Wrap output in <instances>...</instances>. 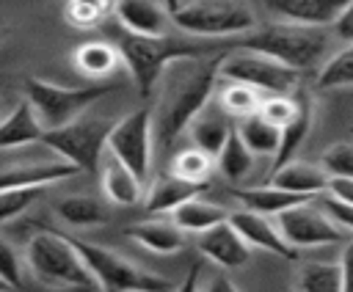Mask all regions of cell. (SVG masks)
<instances>
[{
    "instance_id": "cell-1",
    "label": "cell",
    "mask_w": 353,
    "mask_h": 292,
    "mask_svg": "<svg viewBox=\"0 0 353 292\" xmlns=\"http://www.w3.org/2000/svg\"><path fill=\"white\" fill-rule=\"evenodd\" d=\"M221 55L210 58H188L168 66L163 74L165 85L154 110V140L160 146H168L179 138L182 129L190 127V121L207 107L215 83L221 77Z\"/></svg>"
},
{
    "instance_id": "cell-2",
    "label": "cell",
    "mask_w": 353,
    "mask_h": 292,
    "mask_svg": "<svg viewBox=\"0 0 353 292\" xmlns=\"http://www.w3.org/2000/svg\"><path fill=\"white\" fill-rule=\"evenodd\" d=\"M116 47L141 96H149L154 91V85L163 80L171 63L188 61V58L221 55V47L212 41H204L196 36H168V33L165 36H135L124 30Z\"/></svg>"
},
{
    "instance_id": "cell-3",
    "label": "cell",
    "mask_w": 353,
    "mask_h": 292,
    "mask_svg": "<svg viewBox=\"0 0 353 292\" xmlns=\"http://www.w3.org/2000/svg\"><path fill=\"white\" fill-rule=\"evenodd\" d=\"M234 44L243 50L262 52L295 72H303V69H312L314 63H320V58L328 50V36L323 33V28L273 22V25H262V28H254V30L237 36Z\"/></svg>"
},
{
    "instance_id": "cell-4",
    "label": "cell",
    "mask_w": 353,
    "mask_h": 292,
    "mask_svg": "<svg viewBox=\"0 0 353 292\" xmlns=\"http://www.w3.org/2000/svg\"><path fill=\"white\" fill-rule=\"evenodd\" d=\"M25 262L30 273L52 289H69V286H88L91 270L85 267L80 251L74 248L72 237H63L61 231H39L28 240Z\"/></svg>"
},
{
    "instance_id": "cell-5",
    "label": "cell",
    "mask_w": 353,
    "mask_h": 292,
    "mask_svg": "<svg viewBox=\"0 0 353 292\" xmlns=\"http://www.w3.org/2000/svg\"><path fill=\"white\" fill-rule=\"evenodd\" d=\"M74 248L80 251L85 267L91 270L94 284L99 286V292H174L171 281L163 275H154L127 259H121L116 251L72 237Z\"/></svg>"
},
{
    "instance_id": "cell-6",
    "label": "cell",
    "mask_w": 353,
    "mask_h": 292,
    "mask_svg": "<svg viewBox=\"0 0 353 292\" xmlns=\"http://www.w3.org/2000/svg\"><path fill=\"white\" fill-rule=\"evenodd\" d=\"M171 22L196 39L243 36L256 28L254 11L243 0H190L171 14Z\"/></svg>"
},
{
    "instance_id": "cell-7",
    "label": "cell",
    "mask_w": 353,
    "mask_h": 292,
    "mask_svg": "<svg viewBox=\"0 0 353 292\" xmlns=\"http://www.w3.org/2000/svg\"><path fill=\"white\" fill-rule=\"evenodd\" d=\"M108 94L110 85H58L41 77H30L25 85V99L33 105L44 132L77 121L83 110H88L97 99Z\"/></svg>"
},
{
    "instance_id": "cell-8",
    "label": "cell",
    "mask_w": 353,
    "mask_h": 292,
    "mask_svg": "<svg viewBox=\"0 0 353 292\" xmlns=\"http://www.w3.org/2000/svg\"><path fill=\"white\" fill-rule=\"evenodd\" d=\"M110 129H113V124L105 118H77L66 127L47 129L41 143L50 146L61 160L77 165L80 171L94 174L102 165V154L108 149Z\"/></svg>"
},
{
    "instance_id": "cell-9",
    "label": "cell",
    "mask_w": 353,
    "mask_h": 292,
    "mask_svg": "<svg viewBox=\"0 0 353 292\" xmlns=\"http://www.w3.org/2000/svg\"><path fill=\"white\" fill-rule=\"evenodd\" d=\"M221 77L229 83H245L259 94H292L298 88L301 72L262 55L254 50L226 52L221 61Z\"/></svg>"
},
{
    "instance_id": "cell-10",
    "label": "cell",
    "mask_w": 353,
    "mask_h": 292,
    "mask_svg": "<svg viewBox=\"0 0 353 292\" xmlns=\"http://www.w3.org/2000/svg\"><path fill=\"white\" fill-rule=\"evenodd\" d=\"M152 138H154V124L149 105L119 118L108 138V152L119 157L143 185L149 179V165H152Z\"/></svg>"
},
{
    "instance_id": "cell-11",
    "label": "cell",
    "mask_w": 353,
    "mask_h": 292,
    "mask_svg": "<svg viewBox=\"0 0 353 292\" xmlns=\"http://www.w3.org/2000/svg\"><path fill=\"white\" fill-rule=\"evenodd\" d=\"M284 240L292 248H317V245H336L345 240V229L323 209V204L303 201L276 218Z\"/></svg>"
},
{
    "instance_id": "cell-12",
    "label": "cell",
    "mask_w": 353,
    "mask_h": 292,
    "mask_svg": "<svg viewBox=\"0 0 353 292\" xmlns=\"http://www.w3.org/2000/svg\"><path fill=\"white\" fill-rule=\"evenodd\" d=\"M229 220L251 248H262V251L276 253L281 259H298V248H292L284 240L279 223H273L268 215H259V212H251V209H240V212H232Z\"/></svg>"
},
{
    "instance_id": "cell-13",
    "label": "cell",
    "mask_w": 353,
    "mask_h": 292,
    "mask_svg": "<svg viewBox=\"0 0 353 292\" xmlns=\"http://www.w3.org/2000/svg\"><path fill=\"white\" fill-rule=\"evenodd\" d=\"M201 256H207L210 262L221 264V267H243L248 259H251V245L243 240V234L232 226V220H223L207 231L199 234L196 240Z\"/></svg>"
},
{
    "instance_id": "cell-14",
    "label": "cell",
    "mask_w": 353,
    "mask_h": 292,
    "mask_svg": "<svg viewBox=\"0 0 353 292\" xmlns=\"http://www.w3.org/2000/svg\"><path fill=\"white\" fill-rule=\"evenodd\" d=\"M268 11L303 28H328L339 19L347 0H265Z\"/></svg>"
},
{
    "instance_id": "cell-15",
    "label": "cell",
    "mask_w": 353,
    "mask_h": 292,
    "mask_svg": "<svg viewBox=\"0 0 353 292\" xmlns=\"http://www.w3.org/2000/svg\"><path fill=\"white\" fill-rule=\"evenodd\" d=\"M119 25L135 36H165L171 14L154 0H116L113 8Z\"/></svg>"
},
{
    "instance_id": "cell-16",
    "label": "cell",
    "mask_w": 353,
    "mask_h": 292,
    "mask_svg": "<svg viewBox=\"0 0 353 292\" xmlns=\"http://www.w3.org/2000/svg\"><path fill=\"white\" fill-rule=\"evenodd\" d=\"M80 174L77 165L58 160V163H30V165H14L0 171V190H25V187H47L63 179H72Z\"/></svg>"
},
{
    "instance_id": "cell-17",
    "label": "cell",
    "mask_w": 353,
    "mask_h": 292,
    "mask_svg": "<svg viewBox=\"0 0 353 292\" xmlns=\"http://www.w3.org/2000/svg\"><path fill=\"white\" fill-rule=\"evenodd\" d=\"M99 171H102V190H105V196H108L113 204H119V207H132V204L141 201V196H143V182H141L119 157H113V154L108 152V154L102 157Z\"/></svg>"
},
{
    "instance_id": "cell-18",
    "label": "cell",
    "mask_w": 353,
    "mask_h": 292,
    "mask_svg": "<svg viewBox=\"0 0 353 292\" xmlns=\"http://www.w3.org/2000/svg\"><path fill=\"white\" fill-rule=\"evenodd\" d=\"M328 174L323 171V165H312L303 160H290L287 165L276 168L270 176V185L281 187V190H292L301 196H320L328 190Z\"/></svg>"
},
{
    "instance_id": "cell-19",
    "label": "cell",
    "mask_w": 353,
    "mask_h": 292,
    "mask_svg": "<svg viewBox=\"0 0 353 292\" xmlns=\"http://www.w3.org/2000/svg\"><path fill=\"white\" fill-rule=\"evenodd\" d=\"M234 198L243 204V209H251V212H259V215H268V218H279L281 212H287V209H292L303 201H312V196L281 190L276 185L243 187V190H234Z\"/></svg>"
},
{
    "instance_id": "cell-20",
    "label": "cell",
    "mask_w": 353,
    "mask_h": 292,
    "mask_svg": "<svg viewBox=\"0 0 353 292\" xmlns=\"http://www.w3.org/2000/svg\"><path fill=\"white\" fill-rule=\"evenodd\" d=\"M41 138H44V127L28 99L19 102L6 118H0V149L41 143Z\"/></svg>"
},
{
    "instance_id": "cell-21",
    "label": "cell",
    "mask_w": 353,
    "mask_h": 292,
    "mask_svg": "<svg viewBox=\"0 0 353 292\" xmlns=\"http://www.w3.org/2000/svg\"><path fill=\"white\" fill-rule=\"evenodd\" d=\"M201 190V185H193V182H185L179 176H174L171 171L157 176L149 190H146V198H143V207L146 212H174L179 204L196 198Z\"/></svg>"
},
{
    "instance_id": "cell-22",
    "label": "cell",
    "mask_w": 353,
    "mask_h": 292,
    "mask_svg": "<svg viewBox=\"0 0 353 292\" xmlns=\"http://www.w3.org/2000/svg\"><path fill=\"white\" fill-rule=\"evenodd\" d=\"M130 237L154 253H176L185 248V231L174 220H141L130 226Z\"/></svg>"
},
{
    "instance_id": "cell-23",
    "label": "cell",
    "mask_w": 353,
    "mask_h": 292,
    "mask_svg": "<svg viewBox=\"0 0 353 292\" xmlns=\"http://www.w3.org/2000/svg\"><path fill=\"white\" fill-rule=\"evenodd\" d=\"M188 132H190L193 146H196V149H201L204 154H210V157L215 160V157L221 154V149L226 146L229 135L234 132V127L229 124V118H226V116L212 113V110H207V107H204V110L190 121Z\"/></svg>"
},
{
    "instance_id": "cell-24",
    "label": "cell",
    "mask_w": 353,
    "mask_h": 292,
    "mask_svg": "<svg viewBox=\"0 0 353 292\" xmlns=\"http://www.w3.org/2000/svg\"><path fill=\"white\" fill-rule=\"evenodd\" d=\"M229 215H232L229 209H223V207H218V204H210V201H204V198L196 196V198L179 204V207L171 212V220H174L182 231L201 234V231H207V229H212V226L229 220Z\"/></svg>"
},
{
    "instance_id": "cell-25",
    "label": "cell",
    "mask_w": 353,
    "mask_h": 292,
    "mask_svg": "<svg viewBox=\"0 0 353 292\" xmlns=\"http://www.w3.org/2000/svg\"><path fill=\"white\" fill-rule=\"evenodd\" d=\"M309 129H312V102H309V96L303 91H298V113H295V118L290 124L281 127V143H279V152L273 157V171L287 165L290 160H295V152L306 140Z\"/></svg>"
},
{
    "instance_id": "cell-26",
    "label": "cell",
    "mask_w": 353,
    "mask_h": 292,
    "mask_svg": "<svg viewBox=\"0 0 353 292\" xmlns=\"http://www.w3.org/2000/svg\"><path fill=\"white\" fill-rule=\"evenodd\" d=\"M121 55L119 47H110L105 41H85L74 50V66L80 74L91 77V80H105L116 66H119Z\"/></svg>"
},
{
    "instance_id": "cell-27",
    "label": "cell",
    "mask_w": 353,
    "mask_h": 292,
    "mask_svg": "<svg viewBox=\"0 0 353 292\" xmlns=\"http://www.w3.org/2000/svg\"><path fill=\"white\" fill-rule=\"evenodd\" d=\"M55 209L69 226H80V229L102 226L110 220V212L105 209V204L91 196H66L55 204Z\"/></svg>"
},
{
    "instance_id": "cell-28",
    "label": "cell",
    "mask_w": 353,
    "mask_h": 292,
    "mask_svg": "<svg viewBox=\"0 0 353 292\" xmlns=\"http://www.w3.org/2000/svg\"><path fill=\"white\" fill-rule=\"evenodd\" d=\"M237 135L243 138V143H245L254 154H270V157H276L279 143H281V129H279L276 124H270L268 118H262L259 113L240 118Z\"/></svg>"
},
{
    "instance_id": "cell-29",
    "label": "cell",
    "mask_w": 353,
    "mask_h": 292,
    "mask_svg": "<svg viewBox=\"0 0 353 292\" xmlns=\"http://www.w3.org/2000/svg\"><path fill=\"white\" fill-rule=\"evenodd\" d=\"M301 292H345L339 262H306L298 270Z\"/></svg>"
},
{
    "instance_id": "cell-30",
    "label": "cell",
    "mask_w": 353,
    "mask_h": 292,
    "mask_svg": "<svg viewBox=\"0 0 353 292\" xmlns=\"http://www.w3.org/2000/svg\"><path fill=\"white\" fill-rule=\"evenodd\" d=\"M254 152L243 143V138L237 135V129L229 135V140H226V146L221 149V154L215 157V163H218V171L229 179V182H240L243 176H248L251 174V168H254Z\"/></svg>"
},
{
    "instance_id": "cell-31",
    "label": "cell",
    "mask_w": 353,
    "mask_h": 292,
    "mask_svg": "<svg viewBox=\"0 0 353 292\" xmlns=\"http://www.w3.org/2000/svg\"><path fill=\"white\" fill-rule=\"evenodd\" d=\"M221 110L234 116V118H245V116H254L259 113V105H262V94L245 83H226L223 91H221Z\"/></svg>"
},
{
    "instance_id": "cell-32",
    "label": "cell",
    "mask_w": 353,
    "mask_h": 292,
    "mask_svg": "<svg viewBox=\"0 0 353 292\" xmlns=\"http://www.w3.org/2000/svg\"><path fill=\"white\" fill-rule=\"evenodd\" d=\"M210 171H212V157L204 154L196 146L176 152L174 160H171V174L179 176V179H185V182H193V185H204L207 176H210Z\"/></svg>"
},
{
    "instance_id": "cell-33",
    "label": "cell",
    "mask_w": 353,
    "mask_h": 292,
    "mask_svg": "<svg viewBox=\"0 0 353 292\" xmlns=\"http://www.w3.org/2000/svg\"><path fill=\"white\" fill-rule=\"evenodd\" d=\"M353 85V44L339 50L334 58H328L317 74V88L331 91V88H347Z\"/></svg>"
},
{
    "instance_id": "cell-34",
    "label": "cell",
    "mask_w": 353,
    "mask_h": 292,
    "mask_svg": "<svg viewBox=\"0 0 353 292\" xmlns=\"http://www.w3.org/2000/svg\"><path fill=\"white\" fill-rule=\"evenodd\" d=\"M113 0H66V19L74 28H97L108 14H110Z\"/></svg>"
},
{
    "instance_id": "cell-35",
    "label": "cell",
    "mask_w": 353,
    "mask_h": 292,
    "mask_svg": "<svg viewBox=\"0 0 353 292\" xmlns=\"http://www.w3.org/2000/svg\"><path fill=\"white\" fill-rule=\"evenodd\" d=\"M298 113V94H268L259 105V116L276 124L279 129L290 124Z\"/></svg>"
},
{
    "instance_id": "cell-36",
    "label": "cell",
    "mask_w": 353,
    "mask_h": 292,
    "mask_svg": "<svg viewBox=\"0 0 353 292\" xmlns=\"http://www.w3.org/2000/svg\"><path fill=\"white\" fill-rule=\"evenodd\" d=\"M41 196V187H25V190H0V223L19 218L28 212V207Z\"/></svg>"
},
{
    "instance_id": "cell-37",
    "label": "cell",
    "mask_w": 353,
    "mask_h": 292,
    "mask_svg": "<svg viewBox=\"0 0 353 292\" xmlns=\"http://www.w3.org/2000/svg\"><path fill=\"white\" fill-rule=\"evenodd\" d=\"M320 165L328 176H347L353 179V143H334L323 152Z\"/></svg>"
},
{
    "instance_id": "cell-38",
    "label": "cell",
    "mask_w": 353,
    "mask_h": 292,
    "mask_svg": "<svg viewBox=\"0 0 353 292\" xmlns=\"http://www.w3.org/2000/svg\"><path fill=\"white\" fill-rule=\"evenodd\" d=\"M0 278L11 286L19 289L22 286V264H19V253L14 251V245L8 240L0 237Z\"/></svg>"
},
{
    "instance_id": "cell-39",
    "label": "cell",
    "mask_w": 353,
    "mask_h": 292,
    "mask_svg": "<svg viewBox=\"0 0 353 292\" xmlns=\"http://www.w3.org/2000/svg\"><path fill=\"white\" fill-rule=\"evenodd\" d=\"M320 204H323V209H325L345 231H353V207H350V204H342V201H336V198H331V196H325Z\"/></svg>"
},
{
    "instance_id": "cell-40",
    "label": "cell",
    "mask_w": 353,
    "mask_h": 292,
    "mask_svg": "<svg viewBox=\"0 0 353 292\" xmlns=\"http://www.w3.org/2000/svg\"><path fill=\"white\" fill-rule=\"evenodd\" d=\"M325 196H331V198L353 207V179H347V176H331Z\"/></svg>"
},
{
    "instance_id": "cell-41",
    "label": "cell",
    "mask_w": 353,
    "mask_h": 292,
    "mask_svg": "<svg viewBox=\"0 0 353 292\" xmlns=\"http://www.w3.org/2000/svg\"><path fill=\"white\" fill-rule=\"evenodd\" d=\"M331 28H334V33H336L339 39H345V41L353 44V0H347L345 11L339 14V19H336Z\"/></svg>"
},
{
    "instance_id": "cell-42",
    "label": "cell",
    "mask_w": 353,
    "mask_h": 292,
    "mask_svg": "<svg viewBox=\"0 0 353 292\" xmlns=\"http://www.w3.org/2000/svg\"><path fill=\"white\" fill-rule=\"evenodd\" d=\"M339 267H342V284H345V292H353V240L345 245L342 259H339Z\"/></svg>"
},
{
    "instance_id": "cell-43",
    "label": "cell",
    "mask_w": 353,
    "mask_h": 292,
    "mask_svg": "<svg viewBox=\"0 0 353 292\" xmlns=\"http://www.w3.org/2000/svg\"><path fill=\"white\" fill-rule=\"evenodd\" d=\"M199 275H201V264L196 262V264H190V267H188V273H185L182 284H179L174 292H199Z\"/></svg>"
},
{
    "instance_id": "cell-44",
    "label": "cell",
    "mask_w": 353,
    "mask_h": 292,
    "mask_svg": "<svg viewBox=\"0 0 353 292\" xmlns=\"http://www.w3.org/2000/svg\"><path fill=\"white\" fill-rule=\"evenodd\" d=\"M207 292H237V286H234L229 278H223V275H215V278L210 281Z\"/></svg>"
},
{
    "instance_id": "cell-45",
    "label": "cell",
    "mask_w": 353,
    "mask_h": 292,
    "mask_svg": "<svg viewBox=\"0 0 353 292\" xmlns=\"http://www.w3.org/2000/svg\"><path fill=\"white\" fill-rule=\"evenodd\" d=\"M160 3L165 6V11H168V14H174V11L182 6V0H160Z\"/></svg>"
},
{
    "instance_id": "cell-46",
    "label": "cell",
    "mask_w": 353,
    "mask_h": 292,
    "mask_svg": "<svg viewBox=\"0 0 353 292\" xmlns=\"http://www.w3.org/2000/svg\"><path fill=\"white\" fill-rule=\"evenodd\" d=\"M8 289H11V286H8V284H6L3 278H0V292H8Z\"/></svg>"
}]
</instances>
